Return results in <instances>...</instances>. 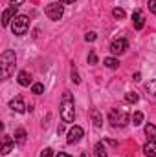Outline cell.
Returning a JSON list of instances; mask_svg holds the SVG:
<instances>
[{
	"label": "cell",
	"mask_w": 156,
	"mask_h": 157,
	"mask_svg": "<svg viewBox=\"0 0 156 157\" xmlns=\"http://www.w3.org/2000/svg\"><path fill=\"white\" fill-rule=\"evenodd\" d=\"M61 117L64 122H74L76 119V108H74V97L70 91H64L63 93V99H61Z\"/></svg>",
	"instance_id": "6da1fadb"
},
{
	"label": "cell",
	"mask_w": 156,
	"mask_h": 157,
	"mask_svg": "<svg viewBox=\"0 0 156 157\" xmlns=\"http://www.w3.org/2000/svg\"><path fill=\"white\" fill-rule=\"evenodd\" d=\"M15 62H17V55H15V51L6 49V51L2 53V57H0V71H2V77L4 78H7L11 73H13V70H15Z\"/></svg>",
	"instance_id": "7a4b0ae2"
},
{
	"label": "cell",
	"mask_w": 156,
	"mask_h": 157,
	"mask_svg": "<svg viewBox=\"0 0 156 157\" xmlns=\"http://www.w3.org/2000/svg\"><path fill=\"white\" fill-rule=\"evenodd\" d=\"M11 29H13V33H15L17 37L26 35L28 29H30V18H28L26 15H17V17L11 20Z\"/></svg>",
	"instance_id": "3957f363"
},
{
	"label": "cell",
	"mask_w": 156,
	"mask_h": 157,
	"mask_svg": "<svg viewBox=\"0 0 156 157\" xmlns=\"http://www.w3.org/2000/svg\"><path fill=\"white\" fill-rule=\"evenodd\" d=\"M44 15H46L50 20H61L63 15H64V4H61V2H51V4H48L46 9H44Z\"/></svg>",
	"instance_id": "277c9868"
},
{
	"label": "cell",
	"mask_w": 156,
	"mask_h": 157,
	"mask_svg": "<svg viewBox=\"0 0 156 157\" xmlns=\"http://www.w3.org/2000/svg\"><path fill=\"white\" fill-rule=\"evenodd\" d=\"M129 113L127 112H123V110H119V108H114L110 113H109V122L112 124V126H125V124H129Z\"/></svg>",
	"instance_id": "5b68a950"
},
{
	"label": "cell",
	"mask_w": 156,
	"mask_h": 157,
	"mask_svg": "<svg viewBox=\"0 0 156 157\" xmlns=\"http://www.w3.org/2000/svg\"><path fill=\"white\" fill-rule=\"evenodd\" d=\"M84 135V132H83V128L81 126H72L70 128V132H68V144H76V143H79L81 141V137Z\"/></svg>",
	"instance_id": "8992f818"
},
{
	"label": "cell",
	"mask_w": 156,
	"mask_h": 157,
	"mask_svg": "<svg viewBox=\"0 0 156 157\" xmlns=\"http://www.w3.org/2000/svg\"><path fill=\"white\" fill-rule=\"evenodd\" d=\"M15 17H17V7H15V6H9V7L2 13V26H4V28H7Z\"/></svg>",
	"instance_id": "52a82bcc"
},
{
	"label": "cell",
	"mask_w": 156,
	"mask_h": 157,
	"mask_svg": "<svg viewBox=\"0 0 156 157\" xmlns=\"http://www.w3.org/2000/svg\"><path fill=\"white\" fill-rule=\"evenodd\" d=\"M9 108H11L13 112H18V113H24L28 106L24 104V99H22L20 95H17L15 99H11V101H9Z\"/></svg>",
	"instance_id": "ba28073f"
},
{
	"label": "cell",
	"mask_w": 156,
	"mask_h": 157,
	"mask_svg": "<svg viewBox=\"0 0 156 157\" xmlns=\"http://www.w3.org/2000/svg\"><path fill=\"white\" fill-rule=\"evenodd\" d=\"M127 46H129V44H127L125 39H117L110 44V53H112V55H121V53H125Z\"/></svg>",
	"instance_id": "9c48e42d"
},
{
	"label": "cell",
	"mask_w": 156,
	"mask_h": 157,
	"mask_svg": "<svg viewBox=\"0 0 156 157\" xmlns=\"http://www.w3.org/2000/svg\"><path fill=\"white\" fill-rule=\"evenodd\" d=\"M132 24H134V28H136V29H142V28H143L145 18H143V13H142L140 9H136V11L132 13Z\"/></svg>",
	"instance_id": "30bf717a"
},
{
	"label": "cell",
	"mask_w": 156,
	"mask_h": 157,
	"mask_svg": "<svg viewBox=\"0 0 156 157\" xmlns=\"http://www.w3.org/2000/svg\"><path fill=\"white\" fill-rule=\"evenodd\" d=\"M143 154L147 157H156V141H147L143 144Z\"/></svg>",
	"instance_id": "8fae6325"
},
{
	"label": "cell",
	"mask_w": 156,
	"mask_h": 157,
	"mask_svg": "<svg viewBox=\"0 0 156 157\" xmlns=\"http://www.w3.org/2000/svg\"><path fill=\"white\" fill-rule=\"evenodd\" d=\"M13 146H15V141H11L7 135H4V143H2V154H4V155H7V154L13 150Z\"/></svg>",
	"instance_id": "7c38bea8"
},
{
	"label": "cell",
	"mask_w": 156,
	"mask_h": 157,
	"mask_svg": "<svg viewBox=\"0 0 156 157\" xmlns=\"http://www.w3.org/2000/svg\"><path fill=\"white\" fill-rule=\"evenodd\" d=\"M143 132H145V135L149 137V141H156V126L154 124H145V128H143Z\"/></svg>",
	"instance_id": "4fadbf2b"
},
{
	"label": "cell",
	"mask_w": 156,
	"mask_h": 157,
	"mask_svg": "<svg viewBox=\"0 0 156 157\" xmlns=\"http://www.w3.org/2000/svg\"><path fill=\"white\" fill-rule=\"evenodd\" d=\"M17 144H24L26 143V130L24 128H18L17 132H15V139H13Z\"/></svg>",
	"instance_id": "5bb4252c"
},
{
	"label": "cell",
	"mask_w": 156,
	"mask_h": 157,
	"mask_svg": "<svg viewBox=\"0 0 156 157\" xmlns=\"http://www.w3.org/2000/svg\"><path fill=\"white\" fill-rule=\"evenodd\" d=\"M17 80H18V84H20V86H30L31 77H30V73H28V71H20V73H18V77H17Z\"/></svg>",
	"instance_id": "9a60e30c"
},
{
	"label": "cell",
	"mask_w": 156,
	"mask_h": 157,
	"mask_svg": "<svg viewBox=\"0 0 156 157\" xmlns=\"http://www.w3.org/2000/svg\"><path fill=\"white\" fill-rule=\"evenodd\" d=\"M90 117H92L96 126H103V117H101V113L97 110H90Z\"/></svg>",
	"instance_id": "2e32d148"
},
{
	"label": "cell",
	"mask_w": 156,
	"mask_h": 157,
	"mask_svg": "<svg viewBox=\"0 0 156 157\" xmlns=\"http://www.w3.org/2000/svg\"><path fill=\"white\" fill-rule=\"evenodd\" d=\"M103 64H105L107 68H110V70H116L117 66H119V60L114 59V57H107V59L103 60Z\"/></svg>",
	"instance_id": "e0dca14e"
},
{
	"label": "cell",
	"mask_w": 156,
	"mask_h": 157,
	"mask_svg": "<svg viewBox=\"0 0 156 157\" xmlns=\"http://www.w3.org/2000/svg\"><path fill=\"white\" fill-rule=\"evenodd\" d=\"M94 154H96V157H107V148L103 146V143H97V144H96Z\"/></svg>",
	"instance_id": "ac0fdd59"
},
{
	"label": "cell",
	"mask_w": 156,
	"mask_h": 157,
	"mask_svg": "<svg viewBox=\"0 0 156 157\" xmlns=\"http://www.w3.org/2000/svg\"><path fill=\"white\" fill-rule=\"evenodd\" d=\"M138 99H140V97H138V93H134V91H129V93L125 95V101H127V102H130V104L138 102Z\"/></svg>",
	"instance_id": "d6986e66"
},
{
	"label": "cell",
	"mask_w": 156,
	"mask_h": 157,
	"mask_svg": "<svg viewBox=\"0 0 156 157\" xmlns=\"http://www.w3.org/2000/svg\"><path fill=\"white\" fill-rule=\"evenodd\" d=\"M142 122H143V113H142V112H136V113L132 115V124H134V126H140Z\"/></svg>",
	"instance_id": "ffe728a7"
},
{
	"label": "cell",
	"mask_w": 156,
	"mask_h": 157,
	"mask_svg": "<svg viewBox=\"0 0 156 157\" xmlns=\"http://www.w3.org/2000/svg\"><path fill=\"white\" fill-rule=\"evenodd\" d=\"M31 91H33L35 95H40V93H44V84H40V82H35V84H31Z\"/></svg>",
	"instance_id": "44dd1931"
},
{
	"label": "cell",
	"mask_w": 156,
	"mask_h": 157,
	"mask_svg": "<svg viewBox=\"0 0 156 157\" xmlns=\"http://www.w3.org/2000/svg\"><path fill=\"white\" fill-rule=\"evenodd\" d=\"M147 91L156 97V78L154 80H151V82H147Z\"/></svg>",
	"instance_id": "7402d4cb"
},
{
	"label": "cell",
	"mask_w": 156,
	"mask_h": 157,
	"mask_svg": "<svg viewBox=\"0 0 156 157\" xmlns=\"http://www.w3.org/2000/svg\"><path fill=\"white\" fill-rule=\"evenodd\" d=\"M112 17L114 18H125V11L121 7H116V9H112Z\"/></svg>",
	"instance_id": "603a6c76"
},
{
	"label": "cell",
	"mask_w": 156,
	"mask_h": 157,
	"mask_svg": "<svg viewBox=\"0 0 156 157\" xmlns=\"http://www.w3.org/2000/svg\"><path fill=\"white\" fill-rule=\"evenodd\" d=\"M96 62H97V55H96V51L92 49V51L88 53V64H92V66H94Z\"/></svg>",
	"instance_id": "cb8c5ba5"
},
{
	"label": "cell",
	"mask_w": 156,
	"mask_h": 157,
	"mask_svg": "<svg viewBox=\"0 0 156 157\" xmlns=\"http://www.w3.org/2000/svg\"><path fill=\"white\" fill-rule=\"evenodd\" d=\"M96 39H97V33H96V31H88V33L84 35V40H86V42H94Z\"/></svg>",
	"instance_id": "d4e9b609"
},
{
	"label": "cell",
	"mask_w": 156,
	"mask_h": 157,
	"mask_svg": "<svg viewBox=\"0 0 156 157\" xmlns=\"http://www.w3.org/2000/svg\"><path fill=\"white\" fill-rule=\"evenodd\" d=\"M72 80H74L76 84H79V82H81V78H79V75H77V70H76V66H72Z\"/></svg>",
	"instance_id": "484cf974"
},
{
	"label": "cell",
	"mask_w": 156,
	"mask_h": 157,
	"mask_svg": "<svg viewBox=\"0 0 156 157\" xmlns=\"http://www.w3.org/2000/svg\"><path fill=\"white\" fill-rule=\"evenodd\" d=\"M147 6H149V11H151L153 15H156V0H149Z\"/></svg>",
	"instance_id": "4316f807"
},
{
	"label": "cell",
	"mask_w": 156,
	"mask_h": 157,
	"mask_svg": "<svg viewBox=\"0 0 156 157\" xmlns=\"http://www.w3.org/2000/svg\"><path fill=\"white\" fill-rule=\"evenodd\" d=\"M40 157H53V150H51V148H44L42 154H40Z\"/></svg>",
	"instance_id": "83f0119b"
},
{
	"label": "cell",
	"mask_w": 156,
	"mask_h": 157,
	"mask_svg": "<svg viewBox=\"0 0 156 157\" xmlns=\"http://www.w3.org/2000/svg\"><path fill=\"white\" fill-rule=\"evenodd\" d=\"M22 2H26V0H11V4H9V6H15V7H18Z\"/></svg>",
	"instance_id": "f1b7e54d"
},
{
	"label": "cell",
	"mask_w": 156,
	"mask_h": 157,
	"mask_svg": "<svg viewBox=\"0 0 156 157\" xmlns=\"http://www.w3.org/2000/svg\"><path fill=\"white\" fill-rule=\"evenodd\" d=\"M55 157H72V155H68V154H64V152H59Z\"/></svg>",
	"instance_id": "f546056e"
},
{
	"label": "cell",
	"mask_w": 156,
	"mask_h": 157,
	"mask_svg": "<svg viewBox=\"0 0 156 157\" xmlns=\"http://www.w3.org/2000/svg\"><path fill=\"white\" fill-rule=\"evenodd\" d=\"M134 80H136V82H138V80H142V75H140V73H134Z\"/></svg>",
	"instance_id": "4dcf8cb0"
},
{
	"label": "cell",
	"mask_w": 156,
	"mask_h": 157,
	"mask_svg": "<svg viewBox=\"0 0 156 157\" xmlns=\"http://www.w3.org/2000/svg\"><path fill=\"white\" fill-rule=\"evenodd\" d=\"M76 0H61V4H74Z\"/></svg>",
	"instance_id": "1f68e13d"
}]
</instances>
